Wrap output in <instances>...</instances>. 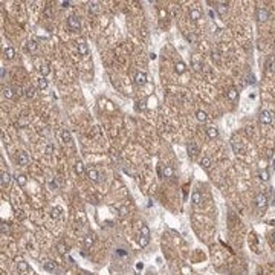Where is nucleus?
<instances>
[{"label":"nucleus","instance_id":"obj_1","mask_svg":"<svg viewBox=\"0 0 275 275\" xmlns=\"http://www.w3.org/2000/svg\"><path fill=\"white\" fill-rule=\"evenodd\" d=\"M150 242V229L147 225H141V235H139V245L144 248Z\"/></svg>","mask_w":275,"mask_h":275},{"label":"nucleus","instance_id":"obj_2","mask_svg":"<svg viewBox=\"0 0 275 275\" xmlns=\"http://www.w3.org/2000/svg\"><path fill=\"white\" fill-rule=\"evenodd\" d=\"M255 205H257V208L260 209V211H265V209L268 208V205H269L268 196L263 194V193H260L257 197H255Z\"/></svg>","mask_w":275,"mask_h":275},{"label":"nucleus","instance_id":"obj_3","mask_svg":"<svg viewBox=\"0 0 275 275\" xmlns=\"http://www.w3.org/2000/svg\"><path fill=\"white\" fill-rule=\"evenodd\" d=\"M86 176H87V179L90 182H99V173H98V170L93 168V167H89L86 170Z\"/></svg>","mask_w":275,"mask_h":275},{"label":"nucleus","instance_id":"obj_4","mask_svg":"<svg viewBox=\"0 0 275 275\" xmlns=\"http://www.w3.org/2000/svg\"><path fill=\"white\" fill-rule=\"evenodd\" d=\"M67 26H69L72 31H78V29L81 28V21H80V19H78L76 16H70L67 19Z\"/></svg>","mask_w":275,"mask_h":275},{"label":"nucleus","instance_id":"obj_5","mask_svg":"<svg viewBox=\"0 0 275 275\" xmlns=\"http://www.w3.org/2000/svg\"><path fill=\"white\" fill-rule=\"evenodd\" d=\"M257 19L258 21H266L269 19V11L266 6H258L257 8Z\"/></svg>","mask_w":275,"mask_h":275},{"label":"nucleus","instance_id":"obj_6","mask_svg":"<svg viewBox=\"0 0 275 275\" xmlns=\"http://www.w3.org/2000/svg\"><path fill=\"white\" fill-rule=\"evenodd\" d=\"M260 121H261V124H271L272 121H274V115H272V112H269V110H263L260 113Z\"/></svg>","mask_w":275,"mask_h":275},{"label":"nucleus","instance_id":"obj_7","mask_svg":"<svg viewBox=\"0 0 275 275\" xmlns=\"http://www.w3.org/2000/svg\"><path fill=\"white\" fill-rule=\"evenodd\" d=\"M17 162H19V165L20 167H26L29 164V156H28V153H24V151H21V153H19V156H17Z\"/></svg>","mask_w":275,"mask_h":275},{"label":"nucleus","instance_id":"obj_8","mask_svg":"<svg viewBox=\"0 0 275 275\" xmlns=\"http://www.w3.org/2000/svg\"><path fill=\"white\" fill-rule=\"evenodd\" d=\"M135 81H136V84L138 86H144L147 83V73H144V72H138L136 73V76H135Z\"/></svg>","mask_w":275,"mask_h":275},{"label":"nucleus","instance_id":"obj_9","mask_svg":"<svg viewBox=\"0 0 275 275\" xmlns=\"http://www.w3.org/2000/svg\"><path fill=\"white\" fill-rule=\"evenodd\" d=\"M187 151H188V154L191 156V158H196V156H197V153H199V147L196 145L194 142H190L188 147H187Z\"/></svg>","mask_w":275,"mask_h":275},{"label":"nucleus","instance_id":"obj_10","mask_svg":"<svg viewBox=\"0 0 275 275\" xmlns=\"http://www.w3.org/2000/svg\"><path fill=\"white\" fill-rule=\"evenodd\" d=\"M217 12L220 17H225L226 12H228V6H226V2H219L217 3Z\"/></svg>","mask_w":275,"mask_h":275},{"label":"nucleus","instance_id":"obj_11","mask_svg":"<svg viewBox=\"0 0 275 275\" xmlns=\"http://www.w3.org/2000/svg\"><path fill=\"white\" fill-rule=\"evenodd\" d=\"M17 269H19V272H21V274H28V272H29L28 263H26V261H23V260H17Z\"/></svg>","mask_w":275,"mask_h":275},{"label":"nucleus","instance_id":"obj_12","mask_svg":"<svg viewBox=\"0 0 275 275\" xmlns=\"http://www.w3.org/2000/svg\"><path fill=\"white\" fill-rule=\"evenodd\" d=\"M78 49H80V54H81V55H87V54H89V47H87V44H86L84 40H80V42H78Z\"/></svg>","mask_w":275,"mask_h":275},{"label":"nucleus","instance_id":"obj_13","mask_svg":"<svg viewBox=\"0 0 275 275\" xmlns=\"http://www.w3.org/2000/svg\"><path fill=\"white\" fill-rule=\"evenodd\" d=\"M206 135H208L209 139H216V138L219 136V132H217L216 127H208V128H206Z\"/></svg>","mask_w":275,"mask_h":275},{"label":"nucleus","instance_id":"obj_14","mask_svg":"<svg viewBox=\"0 0 275 275\" xmlns=\"http://www.w3.org/2000/svg\"><path fill=\"white\" fill-rule=\"evenodd\" d=\"M9 182H11V174H9L8 171H3V173H2V187H3V188L8 187Z\"/></svg>","mask_w":275,"mask_h":275},{"label":"nucleus","instance_id":"obj_15","mask_svg":"<svg viewBox=\"0 0 275 275\" xmlns=\"http://www.w3.org/2000/svg\"><path fill=\"white\" fill-rule=\"evenodd\" d=\"M43 268L46 269V271H49V272H55L57 271V265L54 263V261H46V263H43Z\"/></svg>","mask_w":275,"mask_h":275},{"label":"nucleus","instance_id":"obj_16","mask_svg":"<svg viewBox=\"0 0 275 275\" xmlns=\"http://www.w3.org/2000/svg\"><path fill=\"white\" fill-rule=\"evenodd\" d=\"M3 54H5V57H6L8 60H12V58L16 57V50H14V47L9 46V47H6V49L3 50Z\"/></svg>","mask_w":275,"mask_h":275},{"label":"nucleus","instance_id":"obj_17","mask_svg":"<svg viewBox=\"0 0 275 275\" xmlns=\"http://www.w3.org/2000/svg\"><path fill=\"white\" fill-rule=\"evenodd\" d=\"M98 11H99V3L98 2H90L89 3V12L90 14H96Z\"/></svg>","mask_w":275,"mask_h":275},{"label":"nucleus","instance_id":"obj_18","mask_svg":"<svg viewBox=\"0 0 275 275\" xmlns=\"http://www.w3.org/2000/svg\"><path fill=\"white\" fill-rule=\"evenodd\" d=\"M191 200H193L194 205H199V203L202 202V194H200L199 191H194L193 196H191Z\"/></svg>","mask_w":275,"mask_h":275},{"label":"nucleus","instance_id":"obj_19","mask_svg":"<svg viewBox=\"0 0 275 275\" xmlns=\"http://www.w3.org/2000/svg\"><path fill=\"white\" fill-rule=\"evenodd\" d=\"M61 138H63V142H66V144L72 142V136H70V133L67 130H61Z\"/></svg>","mask_w":275,"mask_h":275},{"label":"nucleus","instance_id":"obj_20","mask_svg":"<svg viewBox=\"0 0 275 275\" xmlns=\"http://www.w3.org/2000/svg\"><path fill=\"white\" fill-rule=\"evenodd\" d=\"M75 171H76L78 174H80V176L86 173V170H84V164H83L81 161H78V162L75 164Z\"/></svg>","mask_w":275,"mask_h":275},{"label":"nucleus","instance_id":"obj_21","mask_svg":"<svg viewBox=\"0 0 275 275\" xmlns=\"http://www.w3.org/2000/svg\"><path fill=\"white\" fill-rule=\"evenodd\" d=\"M196 118H197V121L205 122V121H206V113L202 112V110H197V112H196Z\"/></svg>","mask_w":275,"mask_h":275},{"label":"nucleus","instance_id":"obj_22","mask_svg":"<svg viewBox=\"0 0 275 275\" xmlns=\"http://www.w3.org/2000/svg\"><path fill=\"white\" fill-rule=\"evenodd\" d=\"M232 148H234V151L235 153H242L243 151V147H242V144L240 142H237V141H232Z\"/></svg>","mask_w":275,"mask_h":275},{"label":"nucleus","instance_id":"obj_23","mask_svg":"<svg viewBox=\"0 0 275 275\" xmlns=\"http://www.w3.org/2000/svg\"><path fill=\"white\" fill-rule=\"evenodd\" d=\"M200 165H202L205 170H209V167H211V159H209V158H202Z\"/></svg>","mask_w":275,"mask_h":275},{"label":"nucleus","instance_id":"obj_24","mask_svg":"<svg viewBox=\"0 0 275 275\" xmlns=\"http://www.w3.org/2000/svg\"><path fill=\"white\" fill-rule=\"evenodd\" d=\"M164 174H165V177H173V168L165 165L164 167Z\"/></svg>","mask_w":275,"mask_h":275},{"label":"nucleus","instance_id":"obj_25","mask_svg":"<svg viewBox=\"0 0 275 275\" xmlns=\"http://www.w3.org/2000/svg\"><path fill=\"white\" fill-rule=\"evenodd\" d=\"M24 95L28 96V98H34V95H35V89H34L32 86H31V87H28V89L24 90Z\"/></svg>","mask_w":275,"mask_h":275},{"label":"nucleus","instance_id":"obj_26","mask_svg":"<svg viewBox=\"0 0 275 275\" xmlns=\"http://www.w3.org/2000/svg\"><path fill=\"white\" fill-rule=\"evenodd\" d=\"M2 92H3V96H5V98H11L12 95H14V93H12V89H11V87H3Z\"/></svg>","mask_w":275,"mask_h":275},{"label":"nucleus","instance_id":"obj_27","mask_svg":"<svg viewBox=\"0 0 275 275\" xmlns=\"http://www.w3.org/2000/svg\"><path fill=\"white\" fill-rule=\"evenodd\" d=\"M185 64H183L182 61H179V63H176V70H177V73H183L185 72Z\"/></svg>","mask_w":275,"mask_h":275},{"label":"nucleus","instance_id":"obj_28","mask_svg":"<svg viewBox=\"0 0 275 275\" xmlns=\"http://www.w3.org/2000/svg\"><path fill=\"white\" fill-rule=\"evenodd\" d=\"M57 249H58L60 254H66L67 248H66V245H64V243H57Z\"/></svg>","mask_w":275,"mask_h":275},{"label":"nucleus","instance_id":"obj_29","mask_svg":"<svg viewBox=\"0 0 275 275\" xmlns=\"http://www.w3.org/2000/svg\"><path fill=\"white\" fill-rule=\"evenodd\" d=\"M38 87H40V89H46L47 87V81L44 80V76L38 78Z\"/></svg>","mask_w":275,"mask_h":275},{"label":"nucleus","instance_id":"obj_30","mask_svg":"<svg viewBox=\"0 0 275 275\" xmlns=\"http://www.w3.org/2000/svg\"><path fill=\"white\" fill-rule=\"evenodd\" d=\"M190 16H191L193 20H199V19H200V12H199L197 9H193V11L190 12Z\"/></svg>","mask_w":275,"mask_h":275},{"label":"nucleus","instance_id":"obj_31","mask_svg":"<svg viewBox=\"0 0 275 275\" xmlns=\"http://www.w3.org/2000/svg\"><path fill=\"white\" fill-rule=\"evenodd\" d=\"M40 72H42V75H43V76H46V75H47V73L50 72V70H49V66H47V64H42V66H40Z\"/></svg>","mask_w":275,"mask_h":275},{"label":"nucleus","instance_id":"obj_32","mask_svg":"<svg viewBox=\"0 0 275 275\" xmlns=\"http://www.w3.org/2000/svg\"><path fill=\"white\" fill-rule=\"evenodd\" d=\"M258 177H260L261 180H265V182H266V180L269 179V173L266 171V170H263V171H260V173H258Z\"/></svg>","mask_w":275,"mask_h":275},{"label":"nucleus","instance_id":"obj_33","mask_svg":"<svg viewBox=\"0 0 275 275\" xmlns=\"http://www.w3.org/2000/svg\"><path fill=\"white\" fill-rule=\"evenodd\" d=\"M228 98L229 99H235V98H237V90H235V89H229L228 90Z\"/></svg>","mask_w":275,"mask_h":275},{"label":"nucleus","instance_id":"obj_34","mask_svg":"<svg viewBox=\"0 0 275 275\" xmlns=\"http://www.w3.org/2000/svg\"><path fill=\"white\" fill-rule=\"evenodd\" d=\"M28 49H29L31 52H35V50H37V43H35L34 40H29V42H28Z\"/></svg>","mask_w":275,"mask_h":275},{"label":"nucleus","instance_id":"obj_35","mask_svg":"<svg viewBox=\"0 0 275 275\" xmlns=\"http://www.w3.org/2000/svg\"><path fill=\"white\" fill-rule=\"evenodd\" d=\"M49 188L50 190H57L58 188V185H57V182H55L54 177H49Z\"/></svg>","mask_w":275,"mask_h":275},{"label":"nucleus","instance_id":"obj_36","mask_svg":"<svg viewBox=\"0 0 275 275\" xmlns=\"http://www.w3.org/2000/svg\"><path fill=\"white\" fill-rule=\"evenodd\" d=\"M266 66H268V70H275V60H274V58H271V60L268 61Z\"/></svg>","mask_w":275,"mask_h":275},{"label":"nucleus","instance_id":"obj_37","mask_svg":"<svg viewBox=\"0 0 275 275\" xmlns=\"http://www.w3.org/2000/svg\"><path fill=\"white\" fill-rule=\"evenodd\" d=\"M84 243H86V246H87V248H90V246H92V243H93V237H90V235H87Z\"/></svg>","mask_w":275,"mask_h":275},{"label":"nucleus","instance_id":"obj_38","mask_svg":"<svg viewBox=\"0 0 275 275\" xmlns=\"http://www.w3.org/2000/svg\"><path fill=\"white\" fill-rule=\"evenodd\" d=\"M17 182L20 183V185H24V183H26V177L23 174H20V176H17Z\"/></svg>","mask_w":275,"mask_h":275},{"label":"nucleus","instance_id":"obj_39","mask_svg":"<svg viewBox=\"0 0 275 275\" xmlns=\"http://www.w3.org/2000/svg\"><path fill=\"white\" fill-rule=\"evenodd\" d=\"M8 231H9V226H8V223L3 222V223H2V234L5 235V234H8Z\"/></svg>","mask_w":275,"mask_h":275},{"label":"nucleus","instance_id":"obj_40","mask_svg":"<svg viewBox=\"0 0 275 275\" xmlns=\"http://www.w3.org/2000/svg\"><path fill=\"white\" fill-rule=\"evenodd\" d=\"M193 66H194V70H200V63L197 61L196 57H194V64H193Z\"/></svg>","mask_w":275,"mask_h":275},{"label":"nucleus","instance_id":"obj_41","mask_svg":"<svg viewBox=\"0 0 275 275\" xmlns=\"http://www.w3.org/2000/svg\"><path fill=\"white\" fill-rule=\"evenodd\" d=\"M187 38H188L190 42H194V40H196V37H194L193 34H188V35H187Z\"/></svg>","mask_w":275,"mask_h":275},{"label":"nucleus","instance_id":"obj_42","mask_svg":"<svg viewBox=\"0 0 275 275\" xmlns=\"http://www.w3.org/2000/svg\"><path fill=\"white\" fill-rule=\"evenodd\" d=\"M61 5H63V8H67L69 6V2H61Z\"/></svg>","mask_w":275,"mask_h":275},{"label":"nucleus","instance_id":"obj_43","mask_svg":"<svg viewBox=\"0 0 275 275\" xmlns=\"http://www.w3.org/2000/svg\"><path fill=\"white\" fill-rule=\"evenodd\" d=\"M255 80H254V75H249V83H254Z\"/></svg>","mask_w":275,"mask_h":275},{"label":"nucleus","instance_id":"obj_44","mask_svg":"<svg viewBox=\"0 0 275 275\" xmlns=\"http://www.w3.org/2000/svg\"><path fill=\"white\" fill-rule=\"evenodd\" d=\"M47 153H49V154L52 153V145H49V147H47Z\"/></svg>","mask_w":275,"mask_h":275},{"label":"nucleus","instance_id":"obj_45","mask_svg":"<svg viewBox=\"0 0 275 275\" xmlns=\"http://www.w3.org/2000/svg\"><path fill=\"white\" fill-rule=\"evenodd\" d=\"M136 268H138V269H142V268H144V265H142V263H138V266H136Z\"/></svg>","mask_w":275,"mask_h":275},{"label":"nucleus","instance_id":"obj_46","mask_svg":"<svg viewBox=\"0 0 275 275\" xmlns=\"http://www.w3.org/2000/svg\"><path fill=\"white\" fill-rule=\"evenodd\" d=\"M272 239H274V242H275V231H274V234H272Z\"/></svg>","mask_w":275,"mask_h":275}]
</instances>
